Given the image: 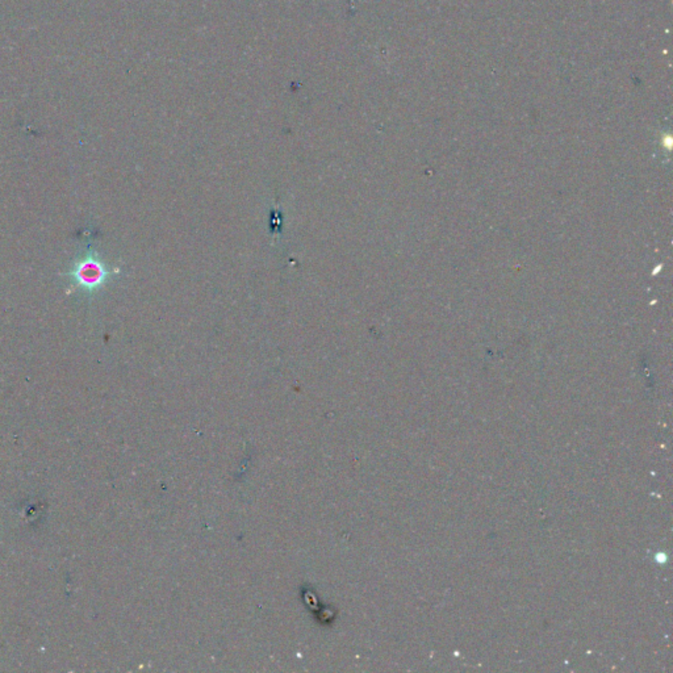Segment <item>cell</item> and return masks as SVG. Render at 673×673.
Returning <instances> with one entry per match:
<instances>
[{"instance_id": "6da1fadb", "label": "cell", "mask_w": 673, "mask_h": 673, "mask_svg": "<svg viewBox=\"0 0 673 673\" xmlns=\"http://www.w3.org/2000/svg\"><path fill=\"white\" fill-rule=\"evenodd\" d=\"M107 274V270H104V267L95 259H88L78 266L74 277L83 287L95 289L104 280Z\"/></svg>"}]
</instances>
